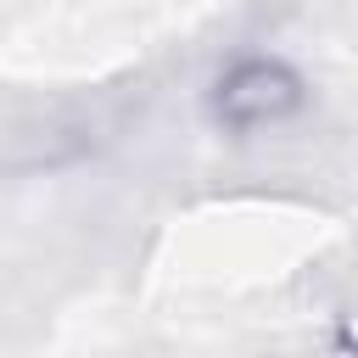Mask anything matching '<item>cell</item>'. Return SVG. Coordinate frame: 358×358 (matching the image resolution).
<instances>
[{"label": "cell", "instance_id": "obj_1", "mask_svg": "<svg viewBox=\"0 0 358 358\" xmlns=\"http://www.w3.org/2000/svg\"><path fill=\"white\" fill-rule=\"evenodd\" d=\"M291 101H296V84L280 67H268V62H252V67H241L224 84V112L241 117V123H263V117L285 112Z\"/></svg>", "mask_w": 358, "mask_h": 358}]
</instances>
